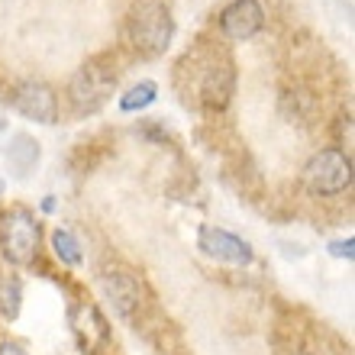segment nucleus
<instances>
[{
    "mask_svg": "<svg viewBox=\"0 0 355 355\" xmlns=\"http://www.w3.org/2000/svg\"><path fill=\"white\" fill-rule=\"evenodd\" d=\"M184 75L191 78L187 81V97H194V103H204V107H223L233 94V58L220 52L214 46H204L191 52V55L181 62Z\"/></svg>",
    "mask_w": 355,
    "mask_h": 355,
    "instance_id": "f257e3e1",
    "label": "nucleus"
},
{
    "mask_svg": "<svg viewBox=\"0 0 355 355\" xmlns=\"http://www.w3.org/2000/svg\"><path fill=\"white\" fill-rule=\"evenodd\" d=\"M126 36L146 58H159L175 39V17L165 0H136L126 17Z\"/></svg>",
    "mask_w": 355,
    "mask_h": 355,
    "instance_id": "f03ea898",
    "label": "nucleus"
},
{
    "mask_svg": "<svg viewBox=\"0 0 355 355\" xmlns=\"http://www.w3.org/2000/svg\"><path fill=\"white\" fill-rule=\"evenodd\" d=\"M352 184V159L343 149H320L304 165V187L310 194L333 197Z\"/></svg>",
    "mask_w": 355,
    "mask_h": 355,
    "instance_id": "7ed1b4c3",
    "label": "nucleus"
},
{
    "mask_svg": "<svg viewBox=\"0 0 355 355\" xmlns=\"http://www.w3.org/2000/svg\"><path fill=\"white\" fill-rule=\"evenodd\" d=\"M0 252L10 265H29L39 252V223L26 207H13L0 220Z\"/></svg>",
    "mask_w": 355,
    "mask_h": 355,
    "instance_id": "20e7f679",
    "label": "nucleus"
},
{
    "mask_svg": "<svg viewBox=\"0 0 355 355\" xmlns=\"http://www.w3.org/2000/svg\"><path fill=\"white\" fill-rule=\"evenodd\" d=\"M113 87H116V71H107L103 65H85L78 68L68 85V101L78 113H97L113 94Z\"/></svg>",
    "mask_w": 355,
    "mask_h": 355,
    "instance_id": "39448f33",
    "label": "nucleus"
},
{
    "mask_svg": "<svg viewBox=\"0 0 355 355\" xmlns=\"http://www.w3.org/2000/svg\"><path fill=\"white\" fill-rule=\"evenodd\" d=\"M197 249L214 259V262H223V265H249L255 259L252 245L239 239L236 233L223 230V226H214V223H204L197 230Z\"/></svg>",
    "mask_w": 355,
    "mask_h": 355,
    "instance_id": "423d86ee",
    "label": "nucleus"
},
{
    "mask_svg": "<svg viewBox=\"0 0 355 355\" xmlns=\"http://www.w3.org/2000/svg\"><path fill=\"white\" fill-rule=\"evenodd\" d=\"M10 107L33 123H46L49 126V123L58 120V97L42 81H19L10 91Z\"/></svg>",
    "mask_w": 355,
    "mask_h": 355,
    "instance_id": "0eeeda50",
    "label": "nucleus"
},
{
    "mask_svg": "<svg viewBox=\"0 0 355 355\" xmlns=\"http://www.w3.org/2000/svg\"><path fill=\"white\" fill-rule=\"evenodd\" d=\"M265 29V7L259 0H233L220 13V33L230 42H249Z\"/></svg>",
    "mask_w": 355,
    "mask_h": 355,
    "instance_id": "6e6552de",
    "label": "nucleus"
},
{
    "mask_svg": "<svg viewBox=\"0 0 355 355\" xmlns=\"http://www.w3.org/2000/svg\"><path fill=\"white\" fill-rule=\"evenodd\" d=\"M68 323H71V333L78 336L81 349H87V352H94L97 346H103L110 339V327H107L103 313L94 304H75L68 310Z\"/></svg>",
    "mask_w": 355,
    "mask_h": 355,
    "instance_id": "1a4fd4ad",
    "label": "nucleus"
},
{
    "mask_svg": "<svg viewBox=\"0 0 355 355\" xmlns=\"http://www.w3.org/2000/svg\"><path fill=\"white\" fill-rule=\"evenodd\" d=\"M103 291H107V297L116 304L123 317H130L132 310L139 307V284L126 271H107L103 275Z\"/></svg>",
    "mask_w": 355,
    "mask_h": 355,
    "instance_id": "9d476101",
    "label": "nucleus"
},
{
    "mask_svg": "<svg viewBox=\"0 0 355 355\" xmlns=\"http://www.w3.org/2000/svg\"><path fill=\"white\" fill-rule=\"evenodd\" d=\"M155 97H159V85H155V81H139V85L126 87V91L120 94V110L139 113V110H146V107H152Z\"/></svg>",
    "mask_w": 355,
    "mask_h": 355,
    "instance_id": "9b49d317",
    "label": "nucleus"
},
{
    "mask_svg": "<svg viewBox=\"0 0 355 355\" xmlns=\"http://www.w3.org/2000/svg\"><path fill=\"white\" fill-rule=\"evenodd\" d=\"M52 249H55V259L68 268H78V265L85 262V252H81V243H78V236L71 230H62L58 226L55 233H52Z\"/></svg>",
    "mask_w": 355,
    "mask_h": 355,
    "instance_id": "f8f14e48",
    "label": "nucleus"
},
{
    "mask_svg": "<svg viewBox=\"0 0 355 355\" xmlns=\"http://www.w3.org/2000/svg\"><path fill=\"white\" fill-rule=\"evenodd\" d=\"M19 300H23L19 281L10 278V275H0V320H17L19 317Z\"/></svg>",
    "mask_w": 355,
    "mask_h": 355,
    "instance_id": "ddd939ff",
    "label": "nucleus"
},
{
    "mask_svg": "<svg viewBox=\"0 0 355 355\" xmlns=\"http://www.w3.org/2000/svg\"><path fill=\"white\" fill-rule=\"evenodd\" d=\"M329 255H333V259H346V262H352L355 239L352 236H346V239H333V243H329Z\"/></svg>",
    "mask_w": 355,
    "mask_h": 355,
    "instance_id": "4468645a",
    "label": "nucleus"
},
{
    "mask_svg": "<svg viewBox=\"0 0 355 355\" xmlns=\"http://www.w3.org/2000/svg\"><path fill=\"white\" fill-rule=\"evenodd\" d=\"M0 355H26V352H23V346H17V343H3Z\"/></svg>",
    "mask_w": 355,
    "mask_h": 355,
    "instance_id": "2eb2a0df",
    "label": "nucleus"
},
{
    "mask_svg": "<svg viewBox=\"0 0 355 355\" xmlns=\"http://www.w3.org/2000/svg\"><path fill=\"white\" fill-rule=\"evenodd\" d=\"M42 210H46V214H52V210H55V197H52V194L42 200Z\"/></svg>",
    "mask_w": 355,
    "mask_h": 355,
    "instance_id": "dca6fc26",
    "label": "nucleus"
}]
</instances>
